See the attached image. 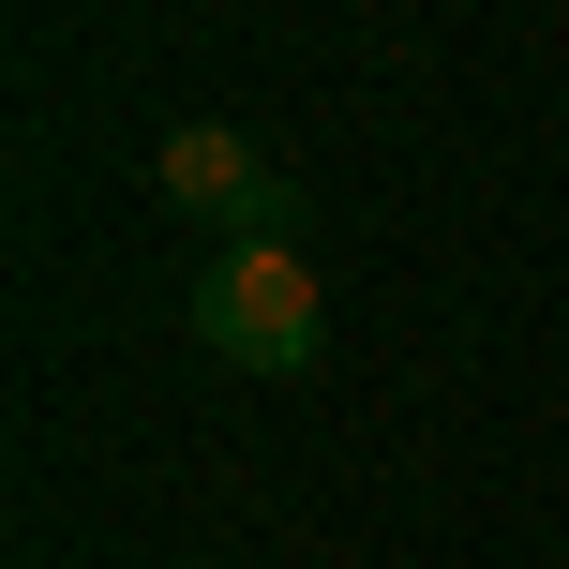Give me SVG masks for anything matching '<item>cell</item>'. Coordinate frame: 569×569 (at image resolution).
I'll return each mask as SVG.
<instances>
[{"label": "cell", "instance_id": "2", "mask_svg": "<svg viewBox=\"0 0 569 569\" xmlns=\"http://www.w3.org/2000/svg\"><path fill=\"white\" fill-rule=\"evenodd\" d=\"M150 166H166V196L196 210L210 240H284V226H300V180H284L270 150L240 136V120H180V136L150 150Z\"/></svg>", "mask_w": 569, "mask_h": 569}, {"label": "cell", "instance_id": "1", "mask_svg": "<svg viewBox=\"0 0 569 569\" xmlns=\"http://www.w3.org/2000/svg\"><path fill=\"white\" fill-rule=\"evenodd\" d=\"M196 330H210V360H240V375H300L315 345H330V284H315L300 240H210Z\"/></svg>", "mask_w": 569, "mask_h": 569}]
</instances>
